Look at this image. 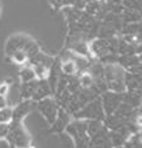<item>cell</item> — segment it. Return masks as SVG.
<instances>
[{
    "instance_id": "cell-1",
    "label": "cell",
    "mask_w": 142,
    "mask_h": 148,
    "mask_svg": "<svg viewBox=\"0 0 142 148\" xmlns=\"http://www.w3.org/2000/svg\"><path fill=\"white\" fill-rule=\"evenodd\" d=\"M125 72L127 70L119 64L104 65V78L107 82V90L117 94H124L125 87Z\"/></svg>"
},
{
    "instance_id": "cell-2",
    "label": "cell",
    "mask_w": 142,
    "mask_h": 148,
    "mask_svg": "<svg viewBox=\"0 0 142 148\" xmlns=\"http://www.w3.org/2000/svg\"><path fill=\"white\" fill-rule=\"evenodd\" d=\"M65 133L72 138L76 148H89L90 136L88 134V121L74 118L69 122L65 129Z\"/></svg>"
},
{
    "instance_id": "cell-3",
    "label": "cell",
    "mask_w": 142,
    "mask_h": 148,
    "mask_svg": "<svg viewBox=\"0 0 142 148\" xmlns=\"http://www.w3.org/2000/svg\"><path fill=\"white\" fill-rule=\"evenodd\" d=\"M5 138L9 146L14 148H28L31 144V139L28 131L21 125V122H17V121H12L9 123V131Z\"/></svg>"
},
{
    "instance_id": "cell-4",
    "label": "cell",
    "mask_w": 142,
    "mask_h": 148,
    "mask_svg": "<svg viewBox=\"0 0 142 148\" xmlns=\"http://www.w3.org/2000/svg\"><path fill=\"white\" fill-rule=\"evenodd\" d=\"M74 118L78 120H98V121H103L106 117V113H104L103 105H102V100L101 97H97V99L89 101L86 105H83L77 113H74Z\"/></svg>"
},
{
    "instance_id": "cell-5",
    "label": "cell",
    "mask_w": 142,
    "mask_h": 148,
    "mask_svg": "<svg viewBox=\"0 0 142 148\" xmlns=\"http://www.w3.org/2000/svg\"><path fill=\"white\" fill-rule=\"evenodd\" d=\"M37 104H38L37 107H38L39 112L42 113V116L46 118V121L50 125H52L55 122V120H56L57 113L60 110V107L56 103V100L50 96V97H46V99H42L39 101H37Z\"/></svg>"
},
{
    "instance_id": "cell-6",
    "label": "cell",
    "mask_w": 142,
    "mask_h": 148,
    "mask_svg": "<svg viewBox=\"0 0 142 148\" xmlns=\"http://www.w3.org/2000/svg\"><path fill=\"white\" fill-rule=\"evenodd\" d=\"M102 105L106 116L114 114L115 110L119 108V105L123 103V94H117V92L112 91H106L102 94Z\"/></svg>"
},
{
    "instance_id": "cell-7",
    "label": "cell",
    "mask_w": 142,
    "mask_h": 148,
    "mask_svg": "<svg viewBox=\"0 0 142 148\" xmlns=\"http://www.w3.org/2000/svg\"><path fill=\"white\" fill-rule=\"evenodd\" d=\"M89 148H114L110 139V130L106 126H103L95 135L90 136Z\"/></svg>"
},
{
    "instance_id": "cell-8",
    "label": "cell",
    "mask_w": 142,
    "mask_h": 148,
    "mask_svg": "<svg viewBox=\"0 0 142 148\" xmlns=\"http://www.w3.org/2000/svg\"><path fill=\"white\" fill-rule=\"evenodd\" d=\"M70 114L67 112L65 109L60 108L59 113H57V117L55 120V122L51 125V133H56V134H63L67 129V126L70 122Z\"/></svg>"
},
{
    "instance_id": "cell-9",
    "label": "cell",
    "mask_w": 142,
    "mask_h": 148,
    "mask_svg": "<svg viewBox=\"0 0 142 148\" xmlns=\"http://www.w3.org/2000/svg\"><path fill=\"white\" fill-rule=\"evenodd\" d=\"M34 100L29 99V100H21L18 104L14 105L13 109V121H17V122H21L22 118H25V116L30 112L34 108Z\"/></svg>"
},
{
    "instance_id": "cell-10",
    "label": "cell",
    "mask_w": 142,
    "mask_h": 148,
    "mask_svg": "<svg viewBox=\"0 0 142 148\" xmlns=\"http://www.w3.org/2000/svg\"><path fill=\"white\" fill-rule=\"evenodd\" d=\"M52 94H54V91H52L50 83L47 82V79L38 81V86H37V90H35V92H34V96H33V99L31 100H34V101L37 103V101H39V100H42V99L50 97Z\"/></svg>"
},
{
    "instance_id": "cell-11",
    "label": "cell",
    "mask_w": 142,
    "mask_h": 148,
    "mask_svg": "<svg viewBox=\"0 0 142 148\" xmlns=\"http://www.w3.org/2000/svg\"><path fill=\"white\" fill-rule=\"evenodd\" d=\"M37 86H38V79L31 82H25V83L20 84V95L22 100H29L33 99L34 92L37 90Z\"/></svg>"
},
{
    "instance_id": "cell-12",
    "label": "cell",
    "mask_w": 142,
    "mask_h": 148,
    "mask_svg": "<svg viewBox=\"0 0 142 148\" xmlns=\"http://www.w3.org/2000/svg\"><path fill=\"white\" fill-rule=\"evenodd\" d=\"M60 66H61V73L64 74V75H68V77L77 75V73H78L73 57L69 60H60Z\"/></svg>"
},
{
    "instance_id": "cell-13",
    "label": "cell",
    "mask_w": 142,
    "mask_h": 148,
    "mask_svg": "<svg viewBox=\"0 0 142 148\" xmlns=\"http://www.w3.org/2000/svg\"><path fill=\"white\" fill-rule=\"evenodd\" d=\"M9 59H10V61L16 65H28V62H29L28 53H26L25 51H22V49L13 52L9 56Z\"/></svg>"
},
{
    "instance_id": "cell-14",
    "label": "cell",
    "mask_w": 142,
    "mask_h": 148,
    "mask_svg": "<svg viewBox=\"0 0 142 148\" xmlns=\"http://www.w3.org/2000/svg\"><path fill=\"white\" fill-rule=\"evenodd\" d=\"M18 77H20V79H21V83H25V82H31V81H35V79H37L33 68H31L29 64L26 65V66H23L22 69L20 70Z\"/></svg>"
},
{
    "instance_id": "cell-15",
    "label": "cell",
    "mask_w": 142,
    "mask_h": 148,
    "mask_svg": "<svg viewBox=\"0 0 142 148\" xmlns=\"http://www.w3.org/2000/svg\"><path fill=\"white\" fill-rule=\"evenodd\" d=\"M78 81H80L81 88H91L94 86V78L89 72H83L78 74Z\"/></svg>"
},
{
    "instance_id": "cell-16",
    "label": "cell",
    "mask_w": 142,
    "mask_h": 148,
    "mask_svg": "<svg viewBox=\"0 0 142 148\" xmlns=\"http://www.w3.org/2000/svg\"><path fill=\"white\" fill-rule=\"evenodd\" d=\"M12 121H13V109H12V107L7 105V107L1 108V109H0V123L9 125Z\"/></svg>"
},
{
    "instance_id": "cell-17",
    "label": "cell",
    "mask_w": 142,
    "mask_h": 148,
    "mask_svg": "<svg viewBox=\"0 0 142 148\" xmlns=\"http://www.w3.org/2000/svg\"><path fill=\"white\" fill-rule=\"evenodd\" d=\"M124 148H142V138H141L140 131L133 134V135L128 139L127 143L124 144Z\"/></svg>"
},
{
    "instance_id": "cell-18",
    "label": "cell",
    "mask_w": 142,
    "mask_h": 148,
    "mask_svg": "<svg viewBox=\"0 0 142 148\" xmlns=\"http://www.w3.org/2000/svg\"><path fill=\"white\" fill-rule=\"evenodd\" d=\"M9 84L5 83V82H3V83H0V96L3 97H7L8 92H9Z\"/></svg>"
},
{
    "instance_id": "cell-19",
    "label": "cell",
    "mask_w": 142,
    "mask_h": 148,
    "mask_svg": "<svg viewBox=\"0 0 142 148\" xmlns=\"http://www.w3.org/2000/svg\"><path fill=\"white\" fill-rule=\"evenodd\" d=\"M136 39H137V43H142V21L138 25V30L136 33Z\"/></svg>"
},
{
    "instance_id": "cell-20",
    "label": "cell",
    "mask_w": 142,
    "mask_h": 148,
    "mask_svg": "<svg viewBox=\"0 0 142 148\" xmlns=\"http://www.w3.org/2000/svg\"><path fill=\"white\" fill-rule=\"evenodd\" d=\"M48 1H50V4H51L54 8H56V9H59V8H63L61 0H48Z\"/></svg>"
},
{
    "instance_id": "cell-21",
    "label": "cell",
    "mask_w": 142,
    "mask_h": 148,
    "mask_svg": "<svg viewBox=\"0 0 142 148\" xmlns=\"http://www.w3.org/2000/svg\"><path fill=\"white\" fill-rule=\"evenodd\" d=\"M4 107H7V99L3 97V96H0V109L4 108Z\"/></svg>"
},
{
    "instance_id": "cell-22",
    "label": "cell",
    "mask_w": 142,
    "mask_h": 148,
    "mask_svg": "<svg viewBox=\"0 0 142 148\" xmlns=\"http://www.w3.org/2000/svg\"><path fill=\"white\" fill-rule=\"evenodd\" d=\"M28 148H37V147H34V146H31V144H30V146H29Z\"/></svg>"
},
{
    "instance_id": "cell-23",
    "label": "cell",
    "mask_w": 142,
    "mask_h": 148,
    "mask_svg": "<svg viewBox=\"0 0 142 148\" xmlns=\"http://www.w3.org/2000/svg\"><path fill=\"white\" fill-rule=\"evenodd\" d=\"M83 1H85V3H89V1H91V0H83Z\"/></svg>"
},
{
    "instance_id": "cell-24",
    "label": "cell",
    "mask_w": 142,
    "mask_h": 148,
    "mask_svg": "<svg viewBox=\"0 0 142 148\" xmlns=\"http://www.w3.org/2000/svg\"><path fill=\"white\" fill-rule=\"evenodd\" d=\"M0 12H1V5H0Z\"/></svg>"
},
{
    "instance_id": "cell-25",
    "label": "cell",
    "mask_w": 142,
    "mask_h": 148,
    "mask_svg": "<svg viewBox=\"0 0 142 148\" xmlns=\"http://www.w3.org/2000/svg\"><path fill=\"white\" fill-rule=\"evenodd\" d=\"M116 148H124V147H116Z\"/></svg>"
}]
</instances>
